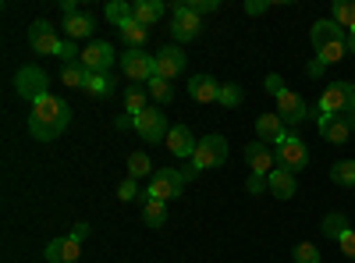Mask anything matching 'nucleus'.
I'll return each instance as SVG.
<instances>
[{
  "label": "nucleus",
  "instance_id": "nucleus-6",
  "mask_svg": "<svg viewBox=\"0 0 355 263\" xmlns=\"http://www.w3.org/2000/svg\"><path fill=\"white\" fill-rule=\"evenodd\" d=\"M277 114H281V121L291 128V125H302V121H309V118H320V110L306 100V96H299L295 90H284L281 96H277Z\"/></svg>",
  "mask_w": 355,
  "mask_h": 263
},
{
  "label": "nucleus",
  "instance_id": "nucleus-34",
  "mask_svg": "<svg viewBox=\"0 0 355 263\" xmlns=\"http://www.w3.org/2000/svg\"><path fill=\"white\" fill-rule=\"evenodd\" d=\"M61 82L71 85V90H85V82H89V71L82 65H64L61 68Z\"/></svg>",
  "mask_w": 355,
  "mask_h": 263
},
{
  "label": "nucleus",
  "instance_id": "nucleus-17",
  "mask_svg": "<svg viewBox=\"0 0 355 263\" xmlns=\"http://www.w3.org/2000/svg\"><path fill=\"white\" fill-rule=\"evenodd\" d=\"M316 128H320L323 139L334 142V146H345V142L352 139V125H348V118H334V114H320V118H316Z\"/></svg>",
  "mask_w": 355,
  "mask_h": 263
},
{
  "label": "nucleus",
  "instance_id": "nucleus-27",
  "mask_svg": "<svg viewBox=\"0 0 355 263\" xmlns=\"http://www.w3.org/2000/svg\"><path fill=\"white\" fill-rule=\"evenodd\" d=\"M348 228H352V224H348V217H345V214H338V210H334V214H327V217H323V224H320V231H323V235H327L331 242H338Z\"/></svg>",
  "mask_w": 355,
  "mask_h": 263
},
{
  "label": "nucleus",
  "instance_id": "nucleus-21",
  "mask_svg": "<svg viewBox=\"0 0 355 263\" xmlns=\"http://www.w3.org/2000/svg\"><path fill=\"white\" fill-rule=\"evenodd\" d=\"M164 15H171V8L164 4V0H135V22H139V25L153 28Z\"/></svg>",
  "mask_w": 355,
  "mask_h": 263
},
{
  "label": "nucleus",
  "instance_id": "nucleus-22",
  "mask_svg": "<svg viewBox=\"0 0 355 263\" xmlns=\"http://www.w3.org/2000/svg\"><path fill=\"white\" fill-rule=\"evenodd\" d=\"M266 189H270L277 199H291L295 189H299V182H295V174H291V171L274 167V171H270V178H266Z\"/></svg>",
  "mask_w": 355,
  "mask_h": 263
},
{
  "label": "nucleus",
  "instance_id": "nucleus-43",
  "mask_svg": "<svg viewBox=\"0 0 355 263\" xmlns=\"http://www.w3.org/2000/svg\"><path fill=\"white\" fill-rule=\"evenodd\" d=\"M306 71H309V78H323V65H320V61H309Z\"/></svg>",
  "mask_w": 355,
  "mask_h": 263
},
{
  "label": "nucleus",
  "instance_id": "nucleus-37",
  "mask_svg": "<svg viewBox=\"0 0 355 263\" xmlns=\"http://www.w3.org/2000/svg\"><path fill=\"white\" fill-rule=\"evenodd\" d=\"M117 199H121V203L139 199V178H125L121 185H117Z\"/></svg>",
  "mask_w": 355,
  "mask_h": 263
},
{
  "label": "nucleus",
  "instance_id": "nucleus-33",
  "mask_svg": "<svg viewBox=\"0 0 355 263\" xmlns=\"http://www.w3.org/2000/svg\"><path fill=\"white\" fill-rule=\"evenodd\" d=\"M331 182L334 185H352L355 189V160H338L331 167Z\"/></svg>",
  "mask_w": 355,
  "mask_h": 263
},
{
  "label": "nucleus",
  "instance_id": "nucleus-36",
  "mask_svg": "<svg viewBox=\"0 0 355 263\" xmlns=\"http://www.w3.org/2000/svg\"><path fill=\"white\" fill-rule=\"evenodd\" d=\"M291 256H295V263H320V249L313 242H299L291 249Z\"/></svg>",
  "mask_w": 355,
  "mask_h": 263
},
{
  "label": "nucleus",
  "instance_id": "nucleus-26",
  "mask_svg": "<svg viewBox=\"0 0 355 263\" xmlns=\"http://www.w3.org/2000/svg\"><path fill=\"white\" fill-rule=\"evenodd\" d=\"M125 107H128L132 118H139V114L150 110V93L139 90V85H128V90H125Z\"/></svg>",
  "mask_w": 355,
  "mask_h": 263
},
{
  "label": "nucleus",
  "instance_id": "nucleus-31",
  "mask_svg": "<svg viewBox=\"0 0 355 263\" xmlns=\"http://www.w3.org/2000/svg\"><path fill=\"white\" fill-rule=\"evenodd\" d=\"M121 36L128 40V46H132V50H142V43L150 40V28L139 25V22L132 18V22H125V25H121Z\"/></svg>",
  "mask_w": 355,
  "mask_h": 263
},
{
  "label": "nucleus",
  "instance_id": "nucleus-8",
  "mask_svg": "<svg viewBox=\"0 0 355 263\" xmlns=\"http://www.w3.org/2000/svg\"><path fill=\"white\" fill-rule=\"evenodd\" d=\"M274 157H277V167H284V171H306V164H309V150H306V139H299V135H284L277 146H274Z\"/></svg>",
  "mask_w": 355,
  "mask_h": 263
},
{
  "label": "nucleus",
  "instance_id": "nucleus-11",
  "mask_svg": "<svg viewBox=\"0 0 355 263\" xmlns=\"http://www.w3.org/2000/svg\"><path fill=\"white\" fill-rule=\"evenodd\" d=\"M202 33V18L189 4H171V36L178 43H189Z\"/></svg>",
  "mask_w": 355,
  "mask_h": 263
},
{
  "label": "nucleus",
  "instance_id": "nucleus-35",
  "mask_svg": "<svg viewBox=\"0 0 355 263\" xmlns=\"http://www.w3.org/2000/svg\"><path fill=\"white\" fill-rule=\"evenodd\" d=\"M217 103H220V107H242V85H239V82H224Z\"/></svg>",
  "mask_w": 355,
  "mask_h": 263
},
{
  "label": "nucleus",
  "instance_id": "nucleus-23",
  "mask_svg": "<svg viewBox=\"0 0 355 263\" xmlns=\"http://www.w3.org/2000/svg\"><path fill=\"white\" fill-rule=\"evenodd\" d=\"M93 33H96V18H93V15H71V18H64V36H68L71 43L89 40Z\"/></svg>",
  "mask_w": 355,
  "mask_h": 263
},
{
  "label": "nucleus",
  "instance_id": "nucleus-3",
  "mask_svg": "<svg viewBox=\"0 0 355 263\" xmlns=\"http://www.w3.org/2000/svg\"><path fill=\"white\" fill-rule=\"evenodd\" d=\"M320 114H334V118H352L355 114V82H327L316 100Z\"/></svg>",
  "mask_w": 355,
  "mask_h": 263
},
{
  "label": "nucleus",
  "instance_id": "nucleus-12",
  "mask_svg": "<svg viewBox=\"0 0 355 263\" xmlns=\"http://www.w3.org/2000/svg\"><path fill=\"white\" fill-rule=\"evenodd\" d=\"M135 132H139L142 142H167V132H171L167 114L160 107H150L146 114H139V118H135Z\"/></svg>",
  "mask_w": 355,
  "mask_h": 263
},
{
  "label": "nucleus",
  "instance_id": "nucleus-9",
  "mask_svg": "<svg viewBox=\"0 0 355 263\" xmlns=\"http://www.w3.org/2000/svg\"><path fill=\"white\" fill-rule=\"evenodd\" d=\"M114 61H121V57L114 53V46H110L107 40H93V43L82 50V61H78V65H82L89 75H110Z\"/></svg>",
  "mask_w": 355,
  "mask_h": 263
},
{
  "label": "nucleus",
  "instance_id": "nucleus-7",
  "mask_svg": "<svg viewBox=\"0 0 355 263\" xmlns=\"http://www.w3.org/2000/svg\"><path fill=\"white\" fill-rule=\"evenodd\" d=\"M227 160V139L224 135H202L196 142V153H192V167L196 171H210L220 167Z\"/></svg>",
  "mask_w": 355,
  "mask_h": 263
},
{
  "label": "nucleus",
  "instance_id": "nucleus-10",
  "mask_svg": "<svg viewBox=\"0 0 355 263\" xmlns=\"http://www.w3.org/2000/svg\"><path fill=\"white\" fill-rule=\"evenodd\" d=\"M28 46H33L36 53H43V57H61L64 53V40L57 36L53 25L43 22V18H36L33 25H28Z\"/></svg>",
  "mask_w": 355,
  "mask_h": 263
},
{
  "label": "nucleus",
  "instance_id": "nucleus-18",
  "mask_svg": "<svg viewBox=\"0 0 355 263\" xmlns=\"http://www.w3.org/2000/svg\"><path fill=\"white\" fill-rule=\"evenodd\" d=\"M78 256H82V242L75 235L50 239V246H46V263H75Z\"/></svg>",
  "mask_w": 355,
  "mask_h": 263
},
{
  "label": "nucleus",
  "instance_id": "nucleus-45",
  "mask_svg": "<svg viewBox=\"0 0 355 263\" xmlns=\"http://www.w3.org/2000/svg\"><path fill=\"white\" fill-rule=\"evenodd\" d=\"M117 128H135V118H132V114H125V118H117Z\"/></svg>",
  "mask_w": 355,
  "mask_h": 263
},
{
  "label": "nucleus",
  "instance_id": "nucleus-24",
  "mask_svg": "<svg viewBox=\"0 0 355 263\" xmlns=\"http://www.w3.org/2000/svg\"><path fill=\"white\" fill-rule=\"evenodd\" d=\"M146 203H142V224L146 228H164L167 224V203H160V199H150V196H142Z\"/></svg>",
  "mask_w": 355,
  "mask_h": 263
},
{
  "label": "nucleus",
  "instance_id": "nucleus-4",
  "mask_svg": "<svg viewBox=\"0 0 355 263\" xmlns=\"http://www.w3.org/2000/svg\"><path fill=\"white\" fill-rule=\"evenodd\" d=\"M15 90H18V96L21 100H28V103H40V100H46L50 96V78H46V71L43 68H36V65H25L18 75H15Z\"/></svg>",
  "mask_w": 355,
  "mask_h": 263
},
{
  "label": "nucleus",
  "instance_id": "nucleus-2",
  "mask_svg": "<svg viewBox=\"0 0 355 263\" xmlns=\"http://www.w3.org/2000/svg\"><path fill=\"white\" fill-rule=\"evenodd\" d=\"M309 43L316 50V61L327 68V65H338L348 57V33L341 25H334L331 18H323L309 28Z\"/></svg>",
  "mask_w": 355,
  "mask_h": 263
},
{
  "label": "nucleus",
  "instance_id": "nucleus-38",
  "mask_svg": "<svg viewBox=\"0 0 355 263\" xmlns=\"http://www.w3.org/2000/svg\"><path fill=\"white\" fill-rule=\"evenodd\" d=\"M338 249H341V256H348V260H355V228H348L345 235L338 239Z\"/></svg>",
  "mask_w": 355,
  "mask_h": 263
},
{
  "label": "nucleus",
  "instance_id": "nucleus-16",
  "mask_svg": "<svg viewBox=\"0 0 355 263\" xmlns=\"http://www.w3.org/2000/svg\"><path fill=\"white\" fill-rule=\"evenodd\" d=\"M284 135H288V125L281 121V114H259V118H256V139L266 142L270 150H274Z\"/></svg>",
  "mask_w": 355,
  "mask_h": 263
},
{
  "label": "nucleus",
  "instance_id": "nucleus-42",
  "mask_svg": "<svg viewBox=\"0 0 355 263\" xmlns=\"http://www.w3.org/2000/svg\"><path fill=\"white\" fill-rule=\"evenodd\" d=\"M270 11V0H245V15H266Z\"/></svg>",
  "mask_w": 355,
  "mask_h": 263
},
{
  "label": "nucleus",
  "instance_id": "nucleus-29",
  "mask_svg": "<svg viewBox=\"0 0 355 263\" xmlns=\"http://www.w3.org/2000/svg\"><path fill=\"white\" fill-rule=\"evenodd\" d=\"M135 18V4H128V0H110L107 4V22H114L117 28H121L125 22Z\"/></svg>",
  "mask_w": 355,
  "mask_h": 263
},
{
  "label": "nucleus",
  "instance_id": "nucleus-5",
  "mask_svg": "<svg viewBox=\"0 0 355 263\" xmlns=\"http://www.w3.org/2000/svg\"><path fill=\"white\" fill-rule=\"evenodd\" d=\"M185 182H189V178H185L182 167H160V171H153L146 196H150V199H160V203L178 199V196H182V189H185Z\"/></svg>",
  "mask_w": 355,
  "mask_h": 263
},
{
  "label": "nucleus",
  "instance_id": "nucleus-20",
  "mask_svg": "<svg viewBox=\"0 0 355 263\" xmlns=\"http://www.w3.org/2000/svg\"><path fill=\"white\" fill-rule=\"evenodd\" d=\"M196 142H199V139H192V128H189V125H171V132H167V150H171L174 157H189V160H192Z\"/></svg>",
  "mask_w": 355,
  "mask_h": 263
},
{
  "label": "nucleus",
  "instance_id": "nucleus-13",
  "mask_svg": "<svg viewBox=\"0 0 355 263\" xmlns=\"http://www.w3.org/2000/svg\"><path fill=\"white\" fill-rule=\"evenodd\" d=\"M121 71L135 82V85H142V82H150L153 75H157V68H153V57L146 53V50H125L121 53Z\"/></svg>",
  "mask_w": 355,
  "mask_h": 263
},
{
  "label": "nucleus",
  "instance_id": "nucleus-32",
  "mask_svg": "<svg viewBox=\"0 0 355 263\" xmlns=\"http://www.w3.org/2000/svg\"><path fill=\"white\" fill-rule=\"evenodd\" d=\"M146 93H150V100H157V103H171L174 100V85L167 82V78H150L146 82Z\"/></svg>",
  "mask_w": 355,
  "mask_h": 263
},
{
  "label": "nucleus",
  "instance_id": "nucleus-47",
  "mask_svg": "<svg viewBox=\"0 0 355 263\" xmlns=\"http://www.w3.org/2000/svg\"><path fill=\"white\" fill-rule=\"evenodd\" d=\"M348 125H352V132H355V114H352V118H348Z\"/></svg>",
  "mask_w": 355,
  "mask_h": 263
},
{
  "label": "nucleus",
  "instance_id": "nucleus-14",
  "mask_svg": "<svg viewBox=\"0 0 355 263\" xmlns=\"http://www.w3.org/2000/svg\"><path fill=\"white\" fill-rule=\"evenodd\" d=\"M153 68H157V78L174 82L178 75L185 71V50H182V46H160V50L153 53Z\"/></svg>",
  "mask_w": 355,
  "mask_h": 263
},
{
  "label": "nucleus",
  "instance_id": "nucleus-1",
  "mask_svg": "<svg viewBox=\"0 0 355 263\" xmlns=\"http://www.w3.org/2000/svg\"><path fill=\"white\" fill-rule=\"evenodd\" d=\"M68 121H71L68 100L46 96V100H40V103L33 107V114H28V132H33L40 142H50V139H57V135L68 128Z\"/></svg>",
  "mask_w": 355,
  "mask_h": 263
},
{
  "label": "nucleus",
  "instance_id": "nucleus-40",
  "mask_svg": "<svg viewBox=\"0 0 355 263\" xmlns=\"http://www.w3.org/2000/svg\"><path fill=\"white\" fill-rule=\"evenodd\" d=\"M284 90H288V85H284L281 75H266V93H270V96H281Z\"/></svg>",
  "mask_w": 355,
  "mask_h": 263
},
{
  "label": "nucleus",
  "instance_id": "nucleus-28",
  "mask_svg": "<svg viewBox=\"0 0 355 263\" xmlns=\"http://www.w3.org/2000/svg\"><path fill=\"white\" fill-rule=\"evenodd\" d=\"M114 78L110 75H89V82H85V93L89 96H100V100H110L114 96Z\"/></svg>",
  "mask_w": 355,
  "mask_h": 263
},
{
  "label": "nucleus",
  "instance_id": "nucleus-41",
  "mask_svg": "<svg viewBox=\"0 0 355 263\" xmlns=\"http://www.w3.org/2000/svg\"><path fill=\"white\" fill-rule=\"evenodd\" d=\"M245 189H249V196H263V192H270V189H266V178H256V174H249Z\"/></svg>",
  "mask_w": 355,
  "mask_h": 263
},
{
  "label": "nucleus",
  "instance_id": "nucleus-19",
  "mask_svg": "<svg viewBox=\"0 0 355 263\" xmlns=\"http://www.w3.org/2000/svg\"><path fill=\"white\" fill-rule=\"evenodd\" d=\"M189 96L196 103H217L220 100V82L214 75H192L189 78Z\"/></svg>",
  "mask_w": 355,
  "mask_h": 263
},
{
  "label": "nucleus",
  "instance_id": "nucleus-44",
  "mask_svg": "<svg viewBox=\"0 0 355 263\" xmlns=\"http://www.w3.org/2000/svg\"><path fill=\"white\" fill-rule=\"evenodd\" d=\"M71 235H75V239L82 242V239L89 235V224H75V228H71Z\"/></svg>",
  "mask_w": 355,
  "mask_h": 263
},
{
  "label": "nucleus",
  "instance_id": "nucleus-30",
  "mask_svg": "<svg viewBox=\"0 0 355 263\" xmlns=\"http://www.w3.org/2000/svg\"><path fill=\"white\" fill-rule=\"evenodd\" d=\"M153 160H150V153H142V150H135L132 157H128V178H146V174H150L153 178Z\"/></svg>",
  "mask_w": 355,
  "mask_h": 263
},
{
  "label": "nucleus",
  "instance_id": "nucleus-15",
  "mask_svg": "<svg viewBox=\"0 0 355 263\" xmlns=\"http://www.w3.org/2000/svg\"><path fill=\"white\" fill-rule=\"evenodd\" d=\"M245 164H249V174H256V178H270V171L277 167V157L266 142H249L245 146Z\"/></svg>",
  "mask_w": 355,
  "mask_h": 263
},
{
  "label": "nucleus",
  "instance_id": "nucleus-39",
  "mask_svg": "<svg viewBox=\"0 0 355 263\" xmlns=\"http://www.w3.org/2000/svg\"><path fill=\"white\" fill-rule=\"evenodd\" d=\"M189 8H192V11H196V15L202 18V15H210V11H217L220 4H217V0H192V4H189Z\"/></svg>",
  "mask_w": 355,
  "mask_h": 263
},
{
  "label": "nucleus",
  "instance_id": "nucleus-46",
  "mask_svg": "<svg viewBox=\"0 0 355 263\" xmlns=\"http://www.w3.org/2000/svg\"><path fill=\"white\" fill-rule=\"evenodd\" d=\"M348 53L355 57V28H352V33H348Z\"/></svg>",
  "mask_w": 355,
  "mask_h": 263
},
{
  "label": "nucleus",
  "instance_id": "nucleus-25",
  "mask_svg": "<svg viewBox=\"0 0 355 263\" xmlns=\"http://www.w3.org/2000/svg\"><path fill=\"white\" fill-rule=\"evenodd\" d=\"M331 22L341 25L345 33H352L355 28V0H338V4L331 8Z\"/></svg>",
  "mask_w": 355,
  "mask_h": 263
}]
</instances>
